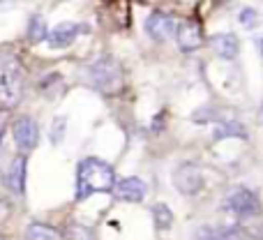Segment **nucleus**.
<instances>
[{"label":"nucleus","instance_id":"f257e3e1","mask_svg":"<svg viewBox=\"0 0 263 240\" xmlns=\"http://www.w3.org/2000/svg\"><path fill=\"white\" fill-rule=\"evenodd\" d=\"M116 187V173L106 162L86 157L77 167V201H86L92 194H109Z\"/></svg>","mask_w":263,"mask_h":240},{"label":"nucleus","instance_id":"f03ea898","mask_svg":"<svg viewBox=\"0 0 263 240\" xmlns=\"http://www.w3.org/2000/svg\"><path fill=\"white\" fill-rule=\"evenodd\" d=\"M23 90V69L16 56L0 51V111L18 102Z\"/></svg>","mask_w":263,"mask_h":240},{"label":"nucleus","instance_id":"7ed1b4c3","mask_svg":"<svg viewBox=\"0 0 263 240\" xmlns=\"http://www.w3.org/2000/svg\"><path fill=\"white\" fill-rule=\"evenodd\" d=\"M88 79L102 93H116L123 86V69L111 56H104L88 67Z\"/></svg>","mask_w":263,"mask_h":240},{"label":"nucleus","instance_id":"20e7f679","mask_svg":"<svg viewBox=\"0 0 263 240\" xmlns=\"http://www.w3.org/2000/svg\"><path fill=\"white\" fill-rule=\"evenodd\" d=\"M224 208H227L229 213H233L236 217H240V219H250V217L261 215V201L252 190L240 187V190H233L231 194L227 196Z\"/></svg>","mask_w":263,"mask_h":240},{"label":"nucleus","instance_id":"39448f33","mask_svg":"<svg viewBox=\"0 0 263 240\" xmlns=\"http://www.w3.org/2000/svg\"><path fill=\"white\" fill-rule=\"evenodd\" d=\"M12 136H14L16 148L21 150V153H28V150H32L37 145V141H40V127H37V122L32 118L21 116V118H16V122L12 125Z\"/></svg>","mask_w":263,"mask_h":240},{"label":"nucleus","instance_id":"423d86ee","mask_svg":"<svg viewBox=\"0 0 263 240\" xmlns=\"http://www.w3.org/2000/svg\"><path fill=\"white\" fill-rule=\"evenodd\" d=\"M173 185L182 192V194H199L201 187H203V173L199 171V167L194 164H180L173 173Z\"/></svg>","mask_w":263,"mask_h":240},{"label":"nucleus","instance_id":"0eeeda50","mask_svg":"<svg viewBox=\"0 0 263 240\" xmlns=\"http://www.w3.org/2000/svg\"><path fill=\"white\" fill-rule=\"evenodd\" d=\"M176 21H173L171 14H164V12H153L148 16V21H145V30H148V35L153 37V40L157 42H164L168 40V37L176 35Z\"/></svg>","mask_w":263,"mask_h":240},{"label":"nucleus","instance_id":"6e6552de","mask_svg":"<svg viewBox=\"0 0 263 240\" xmlns=\"http://www.w3.org/2000/svg\"><path fill=\"white\" fill-rule=\"evenodd\" d=\"M145 182L136 176H129V178H123L120 182H116L114 187V196L120 201H129V204H139V201L145 199Z\"/></svg>","mask_w":263,"mask_h":240},{"label":"nucleus","instance_id":"1a4fd4ad","mask_svg":"<svg viewBox=\"0 0 263 240\" xmlns=\"http://www.w3.org/2000/svg\"><path fill=\"white\" fill-rule=\"evenodd\" d=\"M176 40L180 51H196L203 44V35H201V26L196 21H182L176 28Z\"/></svg>","mask_w":263,"mask_h":240},{"label":"nucleus","instance_id":"9d476101","mask_svg":"<svg viewBox=\"0 0 263 240\" xmlns=\"http://www.w3.org/2000/svg\"><path fill=\"white\" fill-rule=\"evenodd\" d=\"M86 28L79 26V23H72V21H65V23H58V26L53 28V30L49 32V37H46V42H49L51 49H65V46H69L74 40H77L79 32H83Z\"/></svg>","mask_w":263,"mask_h":240},{"label":"nucleus","instance_id":"9b49d317","mask_svg":"<svg viewBox=\"0 0 263 240\" xmlns=\"http://www.w3.org/2000/svg\"><path fill=\"white\" fill-rule=\"evenodd\" d=\"M26 169H28V157H26V155L14 157L12 167H9L7 185H9V190H12L16 196L26 194Z\"/></svg>","mask_w":263,"mask_h":240},{"label":"nucleus","instance_id":"f8f14e48","mask_svg":"<svg viewBox=\"0 0 263 240\" xmlns=\"http://www.w3.org/2000/svg\"><path fill=\"white\" fill-rule=\"evenodd\" d=\"M210 44H213L215 53L227 58V60L236 58L238 49H240V46H238V37L231 35V32H219V35H215L213 40H210Z\"/></svg>","mask_w":263,"mask_h":240},{"label":"nucleus","instance_id":"ddd939ff","mask_svg":"<svg viewBox=\"0 0 263 240\" xmlns=\"http://www.w3.org/2000/svg\"><path fill=\"white\" fill-rule=\"evenodd\" d=\"M222 139H247L245 125H240L238 120H222L213 132V141Z\"/></svg>","mask_w":263,"mask_h":240},{"label":"nucleus","instance_id":"4468645a","mask_svg":"<svg viewBox=\"0 0 263 240\" xmlns=\"http://www.w3.org/2000/svg\"><path fill=\"white\" fill-rule=\"evenodd\" d=\"M242 233L238 227L215 229V227H201L196 233V240H240Z\"/></svg>","mask_w":263,"mask_h":240},{"label":"nucleus","instance_id":"2eb2a0df","mask_svg":"<svg viewBox=\"0 0 263 240\" xmlns=\"http://www.w3.org/2000/svg\"><path fill=\"white\" fill-rule=\"evenodd\" d=\"M26 238L28 240H58V231L49 224H40V222H32L26 231Z\"/></svg>","mask_w":263,"mask_h":240},{"label":"nucleus","instance_id":"dca6fc26","mask_svg":"<svg viewBox=\"0 0 263 240\" xmlns=\"http://www.w3.org/2000/svg\"><path fill=\"white\" fill-rule=\"evenodd\" d=\"M153 219H155V227H157L159 231H166V229H171V224H173L171 208H168L166 204H155L153 206Z\"/></svg>","mask_w":263,"mask_h":240},{"label":"nucleus","instance_id":"f3484780","mask_svg":"<svg viewBox=\"0 0 263 240\" xmlns=\"http://www.w3.org/2000/svg\"><path fill=\"white\" fill-rule=\"evenodd\" d=\"M28 37L30 42H42L49 37V30H46V23L42 16H32L30 19V26H28Z\"/></svg>","mask_w":263,"mask_h":240},{"label":"nucleus","instance_id":"a211bd4d","mask_svg":"<svg viewBox=\"0 0 263 240\" xmlns=\"http://www.w3.org/2000/svg\"><path fill=\"white\" fill-rule=\"evenodd\" d=\"M65 233H67L69 240H92L90 229L81 227V224H74V222L67 224V231H65Z\"/></svg>","mask_w":263,"mask_h":240},{"label":"nucleus","instance_id":"6ab92c4d","mask_svg":"<svg viewBox=\"0 0 263 240\" xmlns=\"http://www.w3.org/2000/svg\"><path fill=\"white\" fill-rule=\"evenodd\" d=\"M65 127H67V118L65 116H58V118L53 120V125H51V143H60L65 136Z\"/></svg>","mask_w":263,"mask_h":240},{"label":"nucleus","instance_id":"aec40b11","mask_svg":"<svg viewBox=\"0 0 263 240\" xmlns=\"http://www.w3.org/2000/svg\"><path fill=\"white\" fill-rule=\"evenodd\" d=\"M254 16H256V12H254V9H245V12L240 14V21H242V26H247V28H250L252 23H254Z\"/></svg>","mask_w":263,"mask_h":240},{"label":"nucleus","instance_id":"412c9836","mask_svg":"<svg viewBox=\"0 0 263 240\" xmlns=\"http://www.w3.org/2000/svg\"><path fill=\"white\" fill-rule=\"evenodd\" d=\"M3 134H5V118H3V111H0V143H3Z\"/></svg>","mask_w":263,"mask_h":240},{"label":"nucleus","instance_id":"4be33fe9","mask_svg":"<svg viewBox=\"0 0 263 240\" xmlns=\"http://www.w3.org/2000/svg\"><path fill=\"white\" fill-rule=\"evenodd\" d=\"M259 51H261V56H263V40L259 42Z\"/></svg>","mask_w":263,"mask_h":240},{"label":"nucleus","instance_id":"5701e85b","mask_svg":"<svg viewBox=\"0 0 263 240\" xmlns=\"http://www.w3.org/2000/svg\"><path fill=\"white\" fill-rule=\"evenodd\" d=\"M261 118H263V104H261Z\"/></svg>","mask_w":263,"mask_h":240},{"label":"nucleus","instance_id":"b1692460","mask_svg":"<svg viewBox=\"0 0 263 240\" xmlns=\"http://www.w3.org/2000/svg\"><path fill=\"white\" fill-rule=\"evenodd\" d=\"M0 240H3V236H0Z\"/></svg>","mask_w":263,"mask_h":240}]
</instances>
